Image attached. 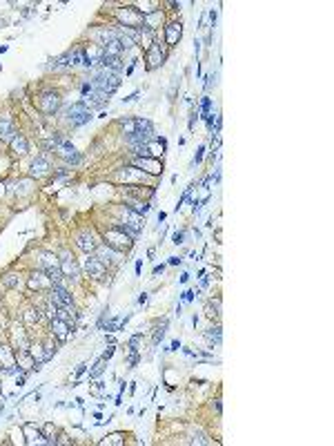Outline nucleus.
Returning a JSON list of instances; mask_svg holds the SVG:
<instances>
[{"instance_id":"f257e3e1","label":"nucleus","mask_w":334,"mask_h":446,"mask_svg":"<svg viewBox=\"0 0 334 446\" xmlns=\"http://www.w3.org/2000/svg\"><path fill=\"white\" fill-rule=\"evenodd\" d=\"M105 243L109 248H114L116 252H125L134 246V237L123 226H114L109 230H105Z\"/></svg>"},{"instance_id":"f03ea898","label":"nucleus","mask_w":334,"mask_h":446,"mask_svg":"<svg viewBox=\"0 0 334 446\" xmlns=\"http://www.w3.org/2000/svg\"><path fill=\"white\" fill-rule=\"evenodd\" d=\"M96 74H94V90L102 92V94L112 96L114 92L118 90V85H121V79H118V74H112V71L102 69V67H94Z\"/></svg>"},{"instance_id":"7ed1b4c3","label":"nucleus","mask_w":334,"mask_h":446,"mask_svg":"<svg viewBox=\"0 0 334 446\" xmlns=\"http://www.w3.org/2000/svg\"><path fill=\"white\" fill-rule=\"evenodd\" d=\"M165 141H161V138H150L147 143H143V145H136V147H132V152L136 154L138 159H143V157H150V159H158V157H163V152H165Z\"/></svg>"},{"instance_id":"20e7f679","label":"nucleus","mask_w":334,"mask_h":446,"mask_svg":"<svg viewBox=\"0 0 334 446\" xmlns=\"http://www.w3.org/2000/svg\"><path fill=\"white\" fill-rule=\"evenodd\" d=\"M116 18L118 23H121V27L125 29H141L143 27V20H145V16L143 14H138L134 7H123L116 12Z\"/></svg>"},{"instance_id":"39448f33","label":"nucleus","mask_w":334,"mask_h":446,"mask_svg":"<svg viewBox=\"0 0 334 446\" xmlns=\"http://www.w3.org/2000/svg\"><path fill=\"white\" fill-rule=\"evenodd\" d=\"M89 121H91V110H87L83 103H74L71 107H67V123L71 127H80Z\"/></svg>"},{"instance_id":"423d86ee","label":"nucleus","mask_w":334,"mask_h":446,"mask_svg":"<svg viewBox=\"0 0 334 446\" xmlns=\"http://www.w3.org/2000/svg\"><path fill=\"white\" fill-rule=\"evenodd\" d=\"M60 270H63V277H67V279H71V281H78V277H80V268H78V263H76V259L69 255L67 250H63L60 252Z\"/></svg>"},{"instance_id":"0eeeda50","label":"nucleus","mask_w":334,"mask_h":446,"mask_svg":"<svg viewBox=\"0 0 334 446\" xmlns=\"http://www.w3.org/2000/svg\"><path fill=\"white\" fill-rule=\"evenodd\" d=\"M49 302L56 304L58 308H74L71 294L67 292V288H63L60 283H54V286L49 288Z\"/></svg>"},{"instance_id":"6e6552de","label":"nucleus","mask_w":334,"mask_h":446,"mask_svg":"<svg viewBox=\"0 0 334 446\" xmlns=\"http://www.w3.org/2000/svg\"><path fill=\"white\" fill-rule=\"evenodd\" d=\"M123 228L130 230V235L136 239L138 232L143 230V216L136 214V212H132L130 207H123Z\"/></svg>"},{"instance_id":"1a4fd4ad","label":"nucleus","mask_w":334,"mask_h":446,"mask_svg":"<svg viewBox=\"0 0 334 446\" xmlns=\"http://www.w3.org/2000/svg\"><path fill=\"white\" fill-rule=\"evenodd\" d=\"M76 246H78L80 250L85 252V255H94V250L98 248V241H96L94 232L83 230V232H78V235H76Z\"/></svg>"},{"instance_id":"9d476101","label":"nucleus","mask_w":334,"mask_h":446,"mask_svg":"<svg viewBox=\"0 0 334 446\" xmlns=\"http://www.w3.org/2000/svg\"><path fill=\"white\" fill-rule=\"evenodd\" d=\"M49 330H51V337H56L58 341H67V339H69V333H71L69 321H65L63 317H54V319H51Z\"/></svg>"},{"instance_id":"9b49d317","label":"nucleus","mask_w":334,"mask_h":446,"mask_svg":"<svg viewBox=\"0 0 334 446\" xmlns=\"http://www.w3.org/2000/svg\"><path fill=\"white\" fill-rule=\"evenodd\" d=\"M38 107H40V112H45V114H56L60 107V96L56 94V92H45L38 101Z\"/></svg>"},{"instance_id":"f8f14e48","label":"nucleus","mask_w":334,"mask_h":446,"mask_svg":"<svg viewBox=\"0 0 334 446\" xmlns=\"http://www.w3.org/2000/svg\"><path fill=\"white\" fill-rule=\"evenodd\" d=\"M109 101V96L107 94H102V92H98V90H91L87 96H83V105L87 107V110H100V107H105V103Z\"/></svg>"},{"instance_id":"ddd939ff","label":"nucleus","mask_w":334,"mask_h":446,"mask_svg":"<svg viewBox=\"0 0 334 446\" xmlns=\"http://www.w3.org/2000/svg\"><path fill=\"white\" fill-rule=\"evenodd\" d=\"M85 270L89 272V277H94V279H102L105 277V263L102 261H98L94 255H87V259H85Z\"/></svg>"},{"instance_id":"4468645a","label":"nucleus","mask_w":334,"mask_h":446,"mask_svg":"<svg viewBox=\"0 0 334 446\" xmlns=\"http://www.w3.org/2000/svg\"><path fill=\"white\" fill-rule=\"evenodd\" d=\"M27 286L32 290H49L54 283H51V279L45 272H32L27 279Z\"/></svg>"},{"instance_id":"2eb2a0df","label":"nucleus","mask_w":334,"mask_h":446,"mask_svg":"<svg viewBox=\"0 0 334 446\" xmlns=\"http://www.w3.org/2000/svg\"><path fill=\"white\" fill-rule=\"evenodd\" d=\"M134 168H143L147 174H161L163 172V165L158 159H150V157H143L134 161Z\"/></svg>"},{"instance_id":"dca6fc26","label":"nucleus","mask_w":334,"mask_h":446,"mask_svg":"<svg viewBox=\"0 0 334 446\" xmlns=\"http://www.w3.org/2000/svg\"><path fill=\"white\" fill-rule=\"evenodd\" d=\"M165 60V51L161 49V45H152L147 49V69H156L158 65H163Z\"/></svg>"},{"instance_id":"f3484780","label":"nucleus","mask_w":334,"mask_h":446,"mask_svg":"<svg viewBox=\"0 0 334 446\" xmlns=\"http://www.w3.org/2000/svg\"><path fill=\"white\" fill-rule=\"evenodd\" d=\"M49 172H51V163H49L47 157L34 159V163H32V176L34 179H43V176H47Z\"/></svg>"},{"instance_id":"a211bd4d","label":"nucleus","mask_w":334,"mask_h":446,"mask_svg":"<svg viewBox=\"0 0 334 446\" xmlns=\"http://www.w3.org/2000/svg\"><path fill=\"white\" fill-rule=\"evenodd\" d=\"M94 257L107 266V263L116 261V259H118V252L114 250V248H109V246H107V243H102V246H98V248H96V250H94Z\"/></svg>"},{"instance_id":"6ab92c4d","label":"nucleus","mask_w":334,"mask_h":446,"mask_svg":"<svg viewBox=\"0 0 334 446\" xmlns=\"http://www.w3.org/2000/svg\"><path fill=\"white\" fill-rule=\"evenodd\" d=\"M23 433L27 435V439H25L27 444H49V442H47V437H45V435L40 433V430L36 428L34 424H27V426L23 428Z\"/></svg>"},{"instance_id":"aec40b11","label":"nucleus","mask_w":334,"mask_h":446,"mask_svg":"<svg viewBox=\"0 0 334 446\" xmlns=\"http://www.w3.org/2000/svg\"><path fill=\"white\" fill-rule=\"evenodd\" d=\"M14 136H16V129H14L12 118H9V116H3V118H0V141L12 143Z\"/></svg>"},{"instance_id":"412c9836","label":"nucleus","mask_w":334,"mask_h":446,"mask_svg":"<svg viewBox=\"0 0 334 446\" xmlns=\"http://www.w3.org/2000/svg\"><path fill=\"white\" fill-rule=\"evenodd\" d=\"M181 34H183L181 23L167 25V27H165V40H167V45H176L178 40H181Z\"/></svg>"},{"instance_id":"4be33fe9","label":"nucleus","mask_w":334,"mask_h":446,"mask_svg":"<svg viewBox=\"0 0 334 446\" xmlns=\"http://www.w3.org/2000/svg\"><path fill=\"white\" fill-rule=\"evenodd\" d=\"M9 145H12V150H14V152H16V154H20V157H25V154L29 152L27 138H25L23 134H16V136L12 138V143H9Z\"/></svg>"},{"instance_id":"5701e85b","label":"nucleus","mask_w":334,"mask_h":446,"mask_svg":"<svg viewBox=\"0 0 334 446\" xmlns=\"http://www.w3.org/2000/svg\"><path fill=\"white\" fill-rule=\"evenodd\" d=\"M125 207H130L132 212H136V214H141V216H145L147 210H150L147 201H138V199H127V201H125Z\"/></svg>"},{"instance_id":"b1692460","label":"nucleus","mask_w":334,"mask_h":446,"mask_svg":"<svg viewBox=\"0 0 334 446\" xmlns=\"http://www.w3.org/2000/svg\"><path fill=\"white\" fill-rule=\"evenodd\" d=\"M45 274L51 279V283H60V281H63V270H60V266L45 268ZM60 286H63V283H60Z\"/></svg>"},{"instance_id":"393cba45","label":"nucleus","mask_w":334,"mask_h":446,"mask_svg":"<svg viewBox=\"0 0 334 446\" xmlns=\"http://www.w3.org/2000/svg\"><path fill=\"white\" fill-rule=\"evenodd\" d=\"M40 317H43V313H40L38 308H27V313H25V324L27 326H34L38 324Z\"/></svg>"},{"instance_id":"a878e982","label":"nucleus","mask_w":334,"mask_h":446,"mask_svg":"<svg viewBox=\"0 0 334 446\" xmlns=\"http://www.w3.org/2000/svg\"><path fill=\"white\" fill-rule=\"evenodd\" d=\"M29 352H32V357H34V361H36V364H43V361H47V357H45L43 346H40V344L29 346Z\"/></svg>"},{"instance_id":"bb28decb","label":"nucleus","mask_w":334,"mask_h":446,"mask_svg":"<svg viewBox=\"0 0 334 446\" xmlns=\"http://www.w3.org/2000/svg\"><path fill=\"white\" fill-rule=\"evenodd\" d=\"M40 261H43V268H51V266H58L60 259L51 252H40Z\"/></svg>"},{"instance_id":"cd10ccee","label":"nucleus","mask_w":334,"mask_h":446,"mask_svg":"<svg viewBox=\"0 0 334 446\" xmlns=\"http://www.w3.org/2000/svg\"><path fill=\"white\" fill-rule=\"evenodd\" d=\"M220 326H214V328H207V333H205V339L209 341V344H220Z\"/></svg>"},{"instance_id":"c85d7f7f","label":"nucleus","mask_w":334,"mask_h":446,"mask_svg":"<svg viewBox=\"0 0 334 446\" xmlns=\"http://www.w3.org/2000/svg\"><path fill=\"white\" fill-rule=\"evenodd\" d=\"M121 125H123V132H125L127 136H134V134H136V129H138V127H136V118H127V121H123Z\"/></svg>"},{"instance_id":"c756f323","label":"nucleus","mask_w":334,"mask_h":446,"mask_svg":"<svg viewBox=\"0 0 334 446\" xmlns=\"http://www.w3.org/2000/svg\"><path fill=\"white\" fill-rule=\"evenodd\" d=\"M5 286L7 288H16V286H20V277L18 274H14V272H9V274H5Z\"/></svg>"},{"instance_id":"7c9ffc66","label":"nucleus","mask_w":334,"mask_h":446,"mask_svg":"<svg viewBox=\"0 0 334 446\" xmlns=\"http://www.w3.org/2000/svg\"><path fill=\"white\" fill-rule=\"evenodd\" d=\"M0 361H3L5 366H12L14 359H12V352H9L7 346H0Z\"/></svg>"},{"instance_id":"2f4dec72","label":"nucleus","mask_w":334,"mask_h":446,"mask_svg":"<svg viewBox=\"0 0 334 446\" xmlns=\"http://www.w3.org/2000/svg\"><path fill=\"white\" fill-rule=\"evenodd\" d=\"M43 430H45V437H47V442H49V444H56V437H54V435H56V428L51 426V424H47V426H45Z\"/></svg>"},{"instance_id":"473e14b6","label":"nucleus","mask_w":334,"mask_h":446,"mask_svg":"<svg viewBox=\"0 0 334 446\" xmlns=\"http://www.w3.org/2000/svg\"><path fill=\"white\" fill-rule=\"evenodd\" d=\"M102 444H123V435L121 433L109 435V439H102Z\"/></svg>"},{"instance_id":"72a5a7b5","label":"nucleus","mask_w":334,"mask_h":446,"mask_svg":"<svg viewBox=\"0 0 334 446\" xmlns=\"http://www.w3.org/2000/svg\"><path fill=\"white\" fill-rule=\"evenodd\" d=\"M105 361H107V359H105V357H102V359L98 361V364H96V368H94V370H91V377H98L100 373L105 370Z\"/></svg>"},{"instance_id":"f704fd0d","label":"nucleus","mask_w":334,"mask_h":446,"mask_svg":"<svg viewBox=\"0 0 334 446\" xmlns=\"http://www.w3.org/2000/svg\"><path fill=\"white\" fill-rule=\"evenodd\" d=\"M183 299H185V302H192V299H194V292H192V290H185Z\"/></svg>"},{"instance_id":"c9c22d12","label":"nucleus","mask_w":334,"mask_h":446,"mask_svg":"<svg viewBox=\"0 0 334 446\" xmlns=\"http://www.w3.org/2000/svg\"><path fill=\"white\" fill-rule=\"evenodd\" d=\"M174 243H176V246L183 243V232H176V235H174Z\"/></svg>"},{"instance_id":"e433bc0d","label":"nucleus","mask_w":334,"mask_h":446,"mask_svg":"<svg viewBox=\"0 0 334 446\" xmlns=\"http://www.w3.org/2000/svg\"><path fill=\"white\" fill-rule=\"evenodd\" d=\"M145 302H147V294H145V292H143V294H141V297H138V304H141V306H143V304H145Z\"/></svg>"},{"instance_id":"4c0bfd02","label":"nucleus","mask_w":334,"mask_h":446,"mask_svg":"<svg viewBox=\"0 0 334 446\" xmlns=\"http://www.w3.org/2000/svg\"><path fill=\"white\" fill-rule=\"evenodd\" d=\"M169 263H172V266H176V263H181V259H178V257H172V259H169Z\"/></svg>"},{"instance_id":"58836bf2","label":"nucleus","mask_w":334,"mask_h":446,"mask_svg":"<svg viewBox=\"0 0 334 446\" xmlns=\"http://www.w3.org/2000/svg\"><path fill=\"white\" fill-rule=\"evenodd\" d=\"M83 373H85V364H80L78 370H76V375H83Z\"/></svg>"}]
</instances>
